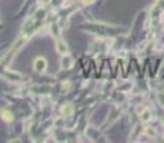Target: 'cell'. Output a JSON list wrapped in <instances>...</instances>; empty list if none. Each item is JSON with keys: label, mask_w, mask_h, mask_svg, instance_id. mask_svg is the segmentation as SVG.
Here are the masks:
<instances>
[{"label": "cell", "mask_w": 164, "mask_h": 143, "mask_svg": "<svg viewBox=\"0 0 164 143\" xmlns=\"http://www.w3.org/2000/svg\"><path fill=\"white\" fill-rule=\"evenodd\" d=\"M34 69H36V72H44V69H46V60L43 57L37 59L34 62Z\"/></svg>", "instance_id": "cell-1"}, {"label": "cell", "mask_w": 164, "mask_h": 143, "mask_svg": "<svg viewBox=\"0 0 164 143\" xmlns=\"http://www.w3.org/2000/svg\"><path fill=\"white\" fill-rule=\"evenodd\" d=\"M57 52H59L60 54H63V53L66 54V53L69 52V49H67V46H66L64 42H61V40L57 42Z\"/></svg>", "instance_id": "cell-2"}, {"label": "cell", "mask_w": 164, "mask_h": 143, "mask_svg": "<svg viewBox=\"0 0 164 143\" xmlns=\"http://www.w3.org/2000/svg\"><path fill=\"white\" fill-rule=\"evenodd\" d=\"M72 112H73V106H72V104H67V106L63 107V113H66V115H70Z\"/></svg>", "instance_id": "cell-3"}, {"label": "cell", "mask_w": 164, "mask_h": 143, "mask_svg": "<svg viewBox=\"0 0 164 143\" xmlns=\"http://www.w3.org/2000/svg\"><path fill=\"white\" fill-rule=\"evenodd\" d=\"M93 0H84V3H92Z\"/></svg>", "instance_id": "cell-4"}]
</instances>
